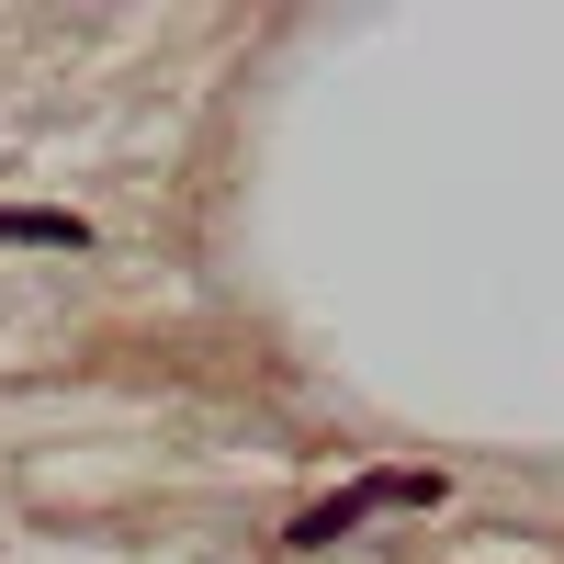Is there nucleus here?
Masks as SVG:
<instances>
[{
    "label": "nucleus",
    "mask_w": 564,
    "mask_h": 564,
    "mask_svg": "<svg viewBox=\"0 0 564 564\" xmlns=\"http://www.w3.org/2000/svg\"><path fill=\"white\" fill-rule=\"evenodd\" d=\"M0 238H23V249H79V215H0Z\"/></svg>",
    "instance_id": "obj_2"
},
{
    "label": "nucleus",
    "mask_w": 564,
    "mask_h": 564,
    "mask_svg": "<svg viewBox=\"0 0 564 564\" xmlns=\"http://www.w3.org/2000/svg\"><path fill=\"white\" fill-rule=\"evenodd\" d=\"M384 508H441V475H361V486H339V497H316L305 520H294V553L350 542L361 520H384Z\"/></svg>",
    "instance_id": "obj_1"
}]
</instances>
